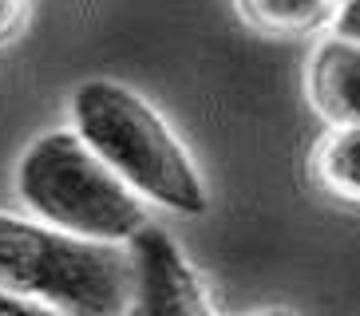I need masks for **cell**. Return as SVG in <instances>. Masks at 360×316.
Listing matches in <instances>:
<instances>
[{
    "label": "cell",
    "instance_id": "obj_8",
    "mask_svg": "<svg viewBox=\"0 0 360 316\" xmlns=\"http://www.w3.org/2000/svg\"><path fill=\"white\" fill-rule=\"evenodd\" d=\"M28 20H32V8H28V4H16V0H0V48L16 40Z\"/></svg>",
    "mask_w": 360,
    "mask_h": 316
},
{
    "label": "cell",
    "instance_id": "obj_1",
    "mask_svg": "<svg viewBox=\"0 0 360 316\" xmlns=\"http://www.w3.org/2000/svg\"><path fill=\"white\" fill-rule=\"evenodd\" d=\"M72 131L143 202L182 218H202L210 210V190L191 150L127 84L84 79L72 91Z\"/></svg>",
    "mask_w": 360,
    "mask_h": 316
},
{
    "label": "cell",
    "instance_id": "obj_5",
    "mask_svg": "<svg viewBox=\"0 0 360 316\" xmlns=\"http://www.w3.org/2000/svg\"><path fill=\"white\" fill-rule=\"evenodd\" d=\"M305 95L328 126H360V44L317 36L305 63Z\"/></svg>",
    "mask_w": 360,
    "mask_h": 316
},
{
    "label": "cell",
    "instance_id": "obj_2",
    "mask_svg": "<svg viewBox=\"0 0 360 316\" xmlns=\"http://www.w3.org/2000/svg\"><path fill=\"white\" fill-rule=\"evenodd\" d=\"M16 194L36 221L75 242L123 249L150 230L147 202L68 126L44 131L24 147L16 162Z\"/></svg>",
    "mask_w": 360,
    "mask_h": 316
},
{
    "label": "cell",
    "instance_id": "obj_3",
    "mask_svg": "<svg viewBox=\"0 0 360 316\" xmlns=\"http://www.w3.org/2000/svg\"><path fill=\"white\" fill-rule=\"evenodd\" d=\"M0 289L64 316H127L131 253L0 210Z\"/></svg>",
    "mask_w": 360,
    "mask_h": 316
},
{
    "label": "cell",
    "instance_id": "obj_4",
    "mask_svg": "<svg viewBox=\"0 0 360 316\" xmlns=\"http://www.w3.org/2000/svg\"><path fill=\"white\" fill-rule=\"evenodd\" d=\"M127 316H218L191 257L159 225L143 230L131 242Z\"/></svg>",
    "mask_w": 360,
    "mask_h": 316
},
{
    "label": "cell",
    "instance_id": "obj_9",
    "mask_svg": "<svg viewBox=\"0 0 360 316\" xmlns=\"http://www.w3.org/2000/svg\"><path fill=\"white\" fill-rule=\"evenodd\" d=\"M0 316H64L48 305H36L28 296H16V293H4L0 289Z\"/></svg>",
    "mask_w": 360,
    "mask_h": 316
},
{
    "label": "cell",
    "instance_id": "obj_7",
    "mask_svg": "<svg viewBox=\"0 0 360 316\" xmlns=\"http://www.w3.org/2000/svg\"><path fill=\"white\" fill-rule=\"evenodd\" d=\"M313 178L328 198L360 206V126H328L313 150Z\"/></svg>",
    "mask_w": 360,
    "mask_h": 316
},
{
    "label": "cell",
    "instance_id": "obj_11",
    "mask_svg": "<svg viewBox=\"0 0 360 316\" xmlns=\"http://www.w3.org/2000/svg\"><path fill=\"white\" fill-rule=\"evenodd\" d=\"M250 316H297L293 308H262V312H250Z\"/></svg>",
    "mask_w": 360,
    "mask_h": 316
},
{
    "label": "cell",
    "instance_id": "obj_6",
    "mask_svg": "<svg viewBox=\"0 0 360 316\" xmlns=\"http://www.w3.org/2000/svg\"><path fill=\"white\" fill-rule=\"evenodd\" d=\"M340 4L325 0H242L238 4V20L250 24L254 32L265 36H309V32H333Z\"/></svg>",
    "mask_w": 360,
    "mask_h": 316
},
{
    "label": "cell",
    "instance_id": "obj_10",
    "mask_svg": "<svg viewBox=\"0 0 360 316\" xmlns=\"http://www.w3.org/2000/svg\"><path fill=\"white\" fill-rule=\"evenodd\" d=\"M333 32L345 36V40H352V44H360V0L356 4H340L337 20H333Z\"/></svg>",
    "mask_w": 360,
    "mask_h": 316
}]
</instances>
